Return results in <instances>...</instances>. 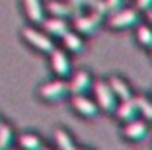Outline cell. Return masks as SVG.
Listing matches in <instances>:
<instances>
[{"instance_id": "3957f363", "label": "cell", "mask_w": 152, "mask_h": 150, "mask_svg": "<svg viewBox=\"0 0 152 150\" xmlns=\"http://www.w3.org/2000/svg\"><path fill=\"white\" fill-rule=\"evenodd\" d=\"M103 18L102 16H98V14L90 12V14H76L74 18H72V26H74V31H78L80 35H96L99 29V26H102Z\"/></svg>"}, {"instance_id": "ffe728a7", "label": "cell", "mask_w": 152, "mask_h": 150, "mask_svg": "<svg viewBox=\"0 0 152 150\" xmlns=\"http://www.w3.org/2000/svg\"><path fill=\"white\" fill-rule=\"evenodd\" d=\"M12 142H14V131H12V127L6 125V123H0V150L12 146Z\"/></svg>"}, {"instance_id": "2e32d148", "label": "cell", "mask_w": 152, "mask_h": 150, "mask_svg": "<svg viewBox=\"0 0 152 150\" xmlns=\"http://www.w3.org/2000/svg\"><path fill=\"white\" fill-rule=\"evenodd\" d=\"M53 138H55V144H57L58 148H63V150H74L76 148V142L72 140V137L64 129H55Z\"/></svg>"}, {"instance_id": "484cf974", "label": "cell", "mask_w": 152, "mask_h": 150, "mask_svg": "<svg viewBox=\"0 0 152 150\" xmlns=\"http://www.w3.org/2000/svg\"><path fill=\"white\" fill-rule=\"evenodd\" d=\"M0 123H2V121H0Z\"/></svg>"}, {"instance_id": "cb8c5ba5", "label": "cell", "mask_w": 152, "mask_h": 150, "mask_svg": "<svg viewBox=\"0 0 152 150\" xmlns=\"http://www.w3.org/2000/svg\"><path fill=\"white\" fill-rule=\"evenodd\" d=\"M146 20L150 22V26H152V10H148V12H146Z\"/></svg>"}, {"instance_id": "e0dca14e", "label": "cell", "mask_w": 152, "mask_h": 150, "mask_svg": "<svg viewBox=\"0 0 152 150\" xmlns=\"http://www.w3.org/2000/svg\"><path fill=\"white\" fill-rule=\"evenodd\" d=\"M137 109H139V117H142L146 123H152V100L146 96H137Z\"/></svg>"}, {"instance_id": "7a4b0ae2", "label": "cell", "mask_w": 152, "mask_h": 150, "mask_svg": "<svg viewBox=\"0 0 152 150\" xmlns=\"http://www.w3.org/2000/svg\"><path fill=\"white\" fill-rule=\"evenodd\" d=\"M139 10L137 8H119L117 12H111L107 16V26L111 29H129L139 23Z\"/></svg>"}, {"instance_id": "4fadbf2b", "label": "cell", "mask_w": 152, "mask_h": 150, "mask_svg": "<svg viewBox=\"0 0 152 150\" xmlns=\"http://www.w3.org/2000/svg\"><path fill=\"white\" fill-rule=\"evenodd\" d=\"M45 12H49L51 16H58V18H74L76 14H80L78 10H74L70 4H68L66 0H51L49 4H47V8H45Z\"/></svg>"}, {"instance_id": "7c38bea8", "label": "cell", "mask_w": 152, "mask_h": 150, "mask_svg": "<svg viewBox=\"0 0 152 150\" xmlns=\"http://www.w3.org/2000/svg\"><path fill=\"white\" fill-rule=\"evenodd\" d=\"M26 16L31 23H41L45 20V6L41 0H22Z\"/></svg>"}, {"instance_id": "d4e9b609", "label": "cell", "mask_w": 152, "mask_h": 150, "mask_svg": "<svg viewBox=\"0 0 152 150\" xmlns=\"http://www.w3.org/2000/svg\"><path fill=\"white\" fill-rule=\"evenodd\" d=\"M150 51H152V47H150Z\"/></svg>"}, {"instance_id": "7402d4cb", "label": "cell", "mask_w": 152, "mask_h": 150, "mask_svg": "<svg viewBox=\"0 0 152 150\" xmlns=\"http://www.w3.org/2000/svg\"><path fill=\"white\" fill-rule=\"evenodd\" d=\"M66 2L74 10H78V12H80L82 8H90V4H92V0H66Z\"/></svg>"}, {"instance_id": "5b68a950", "label": "cell", "mask_w": 152, "mask_h": 150, "mask_svg": "<svg viewBox=\"0 0 152 150\" xmlns=\"http://www.w3.org/2000/svg\"><path fill=\"white\" fill-rule=\"evenodd\" d=\"M47 55H49V59H51V68H53V72L57 74V78H68V76H70L72 62H70V57H68L66 51L53 47Z\"/></svg>"}, {"instance_id": "52a82bcc", "label": "cell", "mask_w": 152, "mask_h": 150, "mask_svg": "<svg viewBox=\"0 0 152 150\" xmlns=\"http://www.w3.org/2000/svg\"><path fill=\"white\" fill-rule=\"evenodd\" d=\"M72 107H74L76 113L86 117V119H94L99 113V107H98V103H96V100L88 97L86 94H76V96H72Z\"/></svg>"}, {"instance_id": "9c48e42d", "label": "cell", "mask_w": 152, "mask_h": 150, "mask_svg": "<svg viewBox=\"0 0 152 150\" xmlns=\"http://www.w3.org/2000/svg\"><path fill=\"white\" fill-rule=\"evenodd\" d=\"M41 26H43L45 33L51 37H61L66 33L68 29H70V26H68L66 18H58V16H51V18H45L43 22H41Z\"/></svg>"}, {"instance_id": "9a60e30c", "label": "cell", "mask_w": 152, "mask_h": 150, "mask_svg": "<svg viewBox=\"0 0 152 150\" xmlns=\"http://www.w3.org/2000/svg\"><path fill=\"white\" fill-rule=\"evenodd\" d=\"M107 82H109V86H111L113 94H115L117 102H119V100H127V97L133 96V90H131V86L127 84V82L121 78V76H111Z\"/></svg>"}, {"instance_id": "44dd1931", "label": "cell", "mask_w": 152, "mask_h": 150, "mask_svg": "<svg viewBox=\"0 0 152 150\" xmlns=\"http://www.w3.org/2000/svg\"><path fill=\"white\" fill-rule=\"evenodd\" d=\"M103 2H105V8H107V16L125 6V0H103Z\"/></svg>"}, {"instance_id": "277c9868", "label": "cell", "mask_w": 152, "mask_h": 150, "mask_svg": "<svg viewBox=\"0 0 152 150\" xmlns=\"http://www.w3.org/2000/svg\"><path fill=\"white\" fill-rule=\"evenodd\" d=\"M22 37L31 45L33 49H37L39 53H49L55 47V41L51 35H47L45 31H39L35 27H23L22 29Z\"/></svg>"}, {"instance_id": "8992f818", "label": "cell", "mask_w": 152, "mask_h": 150, "mask_svg": "<svg viewBox=\"0 0 152 150\" xmlns=\"http://www.w3.org/2000/svg\"><path fill=\"white\" fill-rule=\"evenodd\" d=\"M66 94H68V84L64 82V78L51 80V82H47V84H43L39 88V96L45 102H58Z\"/></svg>"}, {"instance_id": "ac0fdd59", "label": "cell", "mask_w": 152, "mask_h": 150, "mask_svg": "<svg viewBox=\"0 0 152 150\" xmlns=\"http://www.w3.org/2000/svg\"><path fill=\"white\" fill-rule=\"evenodd\" d=\"M137 41L140 47L150 49L152 47V26H139L137 27Z\"/></svg>"}, {"instance_id": "6da1fadb", "label": "cell", "mask_w": 152, "mask_h": 150, "mask_svg": "<svg viewBox=\"0 0 152 150\" xmlns=\"http://www.w3.org/2000/svg\"><path fill=\"white\" fill-rule=\"evenodd\" d=\"M92 90H94V100L98 103V107L102 111H107V113H113L117 105V97L113 94L109 82H103V80H96L92 84Z\"/></svg>"}, {"instance_id": "ba28073f", "label": "cell", "mask_w": 152, "mask_h": 150, "mask_svg": "<svg viewBox=\"0 0 152 150\" xmlns=\"http://www.w3.org/2000/svg\"><path fill=\"white\" fill-rule=\"evenodd\" d=\"M148 135V123L142 119V117H134V119L127 121L125 127H123V137L127 140H133V142H140L144 140Z\"/></svg>"}, {"instance_id": "d6986e66", "label": "cell", "mask_w": 152, "mask_h": 150, "mask_svg": "<svg viewBox=\"0 0 152 150\" xmlns=\"http://www.w3.org/2000/svg\"><path fill=\"white\" fill-rule=\"evenodd\" d=\"M20 146L22 148H27V150H41L43 148V142H41V138L37 137V135H22L20 137Z\"/></svg>"}, {"instance_id": "30bf717a", "label": "cell", "mask_w": 152, "mask_h": 150, "mask_svg": "<svg viewBox=\"0 0 152 150\" xmlns=\"http://www.w3.org/2000/svg\"><path fill=\"white\" fill-rule=\"evenodd\" d=\"M92 84H94V80H92L90 72L80 70V72H76L70 78V82H68V94H72V96H76V94H86L88 90H92Z\"/></svg>"}, {"instance_id": "8fae6325", "label": "cell", "mask_w": 152, "mask_h": 150, "mask_svg": "<svg viewBox=\"0 0 152 150\" xmlns=\"http://www.w3.org/2000/svg\"><path fill=\"white\" fill-rule=\"evenodd\" d=\"M113 111H115V115L123 123L134 119V117H139V109H137V100H134V96L127 97V100H119V103L115 105Z\"/></svg>"}, {"instance_id": "603a6c76", "label": "cell", "mask_w": 152, "mask_h": 150, "mask_svg": "<svg viewBox=\"0 0 152 150\" xmlns=\"http://www.w3.org/2000/svg\"><path fill=\"white\" fill-rule=\"evenodd\" d=\"M137 10H142V12L152 10V0H137Z\"/></svg>"}, {"instance_id": "5bb4252c", "label": "cell", "mask_w": 152, "mask_h": 150, "mask_svg": "<svg viewBox=\"0 0 152 150\" xmlns=\"http://www.w3.org/2000/svg\"><path fill=\"white\" fill-rule=\"evenodd\" d=\"M61 41H63V49L66 53H80L82 49H84V41H82V35L78 31L68 29L66 33L61 37Z\"/></svg>"}]
</instances>
